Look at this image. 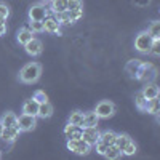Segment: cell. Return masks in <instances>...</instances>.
Returning a JSON list of instances; mask_svg holds the SVG:
<instances>
[{"mask_svg": "<svg viewBox=\"0 0 160 160\" xmlns=\"http://www.w3.org/2000/svg\"><path fill=\"white\" fill-rule=\"evenodd\" d=\"M135 102H136V108H138L139 111H144V109H146V102H148V99H146V98L142 96V93L139 91V93H136V96H135Z\"/></svg>", "mask_w": 160, "mask_h": 160, "instance_id": "cell-28", "label": "cell"}, {"mask_svg": "<svg viewBox=\"0 0 160 160\" xmlns=\"http://www.w3.org/2000/svg\"><path fill=\"white\" fill-rule=\"evenodd\" d=\"M42 22H43V31H47L50 34L61 35V22L55 18V15H47Z\"/></svg>", "mask_w": 160, "mask_h": 160, "instance_id": "cell-7", "label": "cell"}, {"mask_svg": "<svg viewBox=\"0 0 160 160\" xmlns=\"http://www.w3.org/2000/svg\"><path fill=\"white\" fill-rule=\"evenodd\" d=\"M38 104H43V102H47L48 101V96H47V93L43 91V90H37L35 93H34V96H32Z\"/></svg>", "mask_w": 160, "mask_h": 160, "instance_id": "cell-31", "label": "cell"}, {"mask_svg": "<svg viewBox=\"0 0 160 160\" xmlns=\"http://www.w3.org/2000/svg\"><path fill=\"white\" fill-rule=\"evenodd\" d=\"M66 146H68V149L72 154H77V155H88L91 152V146L87 141H83L82 138H78V139H68Z\"/></svg>", "mask_w": 160, "mask_h": 160, "instance_id": "cell-3", "label": "cell"}, {"mask_svg": "<svg viewBox=\"0 0 160 160\" xmlns=\"http://www.w3.org/2000/svg\"><path fill=\"white\" fill-rule=\"evenodd\" d=\"M149 53H151V55H154V56H158L160 55V38L158 40H154V43H152Z\"/></svg>", "mask_w": 160, "mask_h": 160, "instance_id": "cell-35", "label": "cell"}, {"mask_svg": "<svg viewBox=\"0 0 160 160\" xmlns=\"http://www.w3.org/2000/svg\"><path fill=\"white\" fill-rule=\"evenodd\" d=\"M82 8H83L82 0H68V11H77Z\"/></svg>", "mask_w": 160, "mask_h": 160, "instance_id": "cell-30", "label": "cell"}, {"mask_svg": "<svg viewBox=\"0 0 160 160\" xmlns=\"http://www.w3.org/2000/svg\"><path fill=\"white\" fill-rule=\"evenodd\" d=\"M47 15H48V11H47L43 3H34L29 8V13H28L29 21H43Z\"/></svg>", "mask_w": 160, "mask_h": 160, "instance_id": "cell-6", "label": "cell"}, {"mask_svg": "<svg viewBox=\"0 0 160 160\" xmlns=\"http://www.w3.org/2000/svg\"><path fill=\"white\" fill-rule=\"evenodd\" d=\"M154 74H155V69H154L152 64H149V62H141L135 78L141 80V82H146V80H149V77H154Z\"/></svg>", "mask_w": 160, "mask_h": 160, "instance_id": "cell-8", "label": "cell"}, {"mask_svg": "<svg viewBox=\"0 0 160 160\" xmlns=\"http://www.w3.org/2000/svg\"><path fill=\"white\" fill-rule=\"evenodd\" d=\"M152 43H154V38L151 37V34L148 31H141L135 37V50L142 53V55H148V53L151 51Z\"/></svg>", "mask_w": 160, "mask_h": 160, "instance_id": "cell-2", "label": "cell"}, {"mask_svg": "<svg viewBox=\"0 0 160 160\" xmlns=\"http://www.w3.org/2000/svg\"><path fill=\"white\" fill-rule=\"evenodd\" d=\"M102 157L109 158V160H117V158L122 157V151H120L115 144H111V146H108V149H106Z\"/></svg>", "mask_w": 160, "mask_h": 160, "instance_id": "cell-19", "label": "cell"}, {"mask_svg": "<svg viewBox=\"0 0 160 160\" xmlns=\"http://www.w3.org/2000/svg\"><path fill=\"white\" fill-rule=\"evenodd\" d=\"M0 22H5V19H2V18H0Z\"/></svg>", "mask_w": 160, "mask_h": 160, "instance_id": "cell-38", "label": "cell"}, {"mask_svg": "<svg viewBox=\"0 0 160 160\" xmlns=\"http://www.w3.org/2000/svg\"><path fill=\"white\" fill-rule=\"evenodd\" d=\"M139 61L138 59H131L128 64H127V72L131 75V77H136V72H138V68H139Z\"/></svg>", "mask_w": 160, "mask_h": 160, "instance_id": "cell-27", "label": "cell"}, {"mask_svg": "<svg viewBox=\"0 0 160 160\" xmlns=\"http://www.w3.org/2000/svg\"><path fill=\"white\" fill-rule=\"evenodd\" d=\"M93 148H95L96 149V152L99 154V155H104V152H106V149H108V144H104L102 141H96L95 144H93Z\"/></svg>", "mask_w": 160, "mask_h": 160, "instance_id": "cell-32", "label": "cell"}, {"mask_svg": "<svg viewBox=\"0 0 160 160\" xmlns=\"http://www.w3.org/2000/svg\"><path fill=\"white\" fill-rule=\"evenodd\" d=\"M24 50H26V53H28L29 56H38L40 53H42V50H43V43H42V40L32 37L29 42L24 45Z\"/></svg>", "mask_w": 160, "mask_h": 160, "instance_id": "cell-9", "label": "cell"}, {"mask_svg": "<svg viewBox=\"0 0 160 160\" xmlns=\"http://www.w3.org/2000/svg\"><path fill=\"white\" fill-rule=\"evenodd\" d=\"M16 127L21 131H32L37 127V117L35 115H29V114H21L18 117V123Z\"/></svg>", "mask_w": 160, "mask_h": 160, "instance_id": "cell-5", "label": "cell"}, {"mask_svg": "<svg viewBox=\"0 0 160 160\" xmlns=\"http://www.w3.org/2000/svg\"><path fill=\"white\" fill-rule=\"evenodd\" d=\"M0 123H2L3 127H16L18 123V115L15 112H5L2 117H0Z\"/></svg>", "mask_w": 160, "mask_h": 160, "instance_id": "cell-16", "label": "cell"}, {"mask_svg": "<svg viewBox=\"0 0 160 160\" xmlns=\"http://www.w3.org/2000/svg\"><path fill=\"white\" fill-rule=\"evenodd\" d=\"M55 15V18L61 22V26L62 24H74V19H72V16H71V13L66 10V11H62V13H53Z\"/></svg>", "mask_w": 160, "mask_h": 160, "instance_id": "cell-24", "label": "cell"}, {"mask_svg": "<svg viewBox=\"0 0 160 160\" xmlns=\"http://www.w3.org/2000/svg\"><path fill=\"white\" fill-rule=\"evenodd\" d=\"M148 114H152V115H158L160 112V102H158V98H152V99H148L146 102V109H144Z\"/></svg>", "mask_w": 160, "mask_h": 160, "instance_id": "cell-18", "label": "cell"}, {"mask_svg": "<svg viewBox=\"0 0 160 160\" xmlns=\"http://www.w3.org/2000/svg\"><path fill=\"white\" fill-rule=\"evenodd\" d=\"M75 130H77V127H75V125H71V123L66 125V127H64V136H66V139H71Z\"/></svg>", "mask_w": 160, "mask_h": 160, "instance_id": "cell-33", "label": "cell"}, {"mask_svg": "<svg viewBox=\"0 0 160 160\" xmlns=\"http://www.w3.org/2000/svg\"><path fill=\"white\" fill-rule=\"evenodd\" d=\"M82 139L87 141L91 148L98 139H99V130L98 127H87V128H82Z\"/></svg>", "mask_w": 160, "mask_h": 160, "instance_id": "cell-10", "label": "cell"}, {"mask_svg": "<svg viewBox=\"0 0 160 160\" xmlns=\"http://www.w3.org/2000/svg\"><path fill=\"white\" fill-rule=\"evenodd\" d=\"M141 93L146 99H152V98H158L160 91H158V87L155 83H146V87L141 90Z\"/></svg>", "mask_w": 160, "mask_h": 160, "instance_id": "cell-15", "label": "cell"}, {"mask_svg": "<svg viewBox=\"0 0 160 160\" xmlns=\"http://www.w3.org/2000/svg\"><path fill=\"white\" fill-rule=\"evenodd\" d=\"M8 16H10V8H8V5L0 3V18L7 21V18H8Z\"/></svg>", "mask_w": 160, "mask_h": 160, "instance_id": "cell-34", "label": "cell"}, {"mask_svg": "<svg viewBox=\"0 0 160 160\" xmlns=\"http://www.w3.org/2000/svg\"><path fill=\"white\" fill-rule=\"evenodd\" d=\"M95 112L99 118H109L115 114V104L109 99H102L96 104V108H95Z\"/></svg>", "mask_w": 160, "mask_h": 160, "instance_id": "cell-4", "label": "cell"}, {"mask_svg": "<svg viewBox=\"0 0 160 160\" xmlns=\"http://www.w3.org/2000/svg\"><path fill=\"white\" fill-rule=\"evenodd\" d=\"M148 32L151 34V37L154 40H158L160 38V22L158 21H152L151 26H149V29H148Z\"/></svg>", "mask_w": 160, "mask_h": 160, "instance_id": "cell-26", "label": "cell"}, {"mask_svg": "<svg viewBox=\"0 0 160 160\" xmlns=\"http://www.w3.org/2000/svg\"><path fill=\"white\" fill-rule=\"evenodd\" d=\"M53 115V106L50 104V101L38 104V111H37V117L40 118H50Z\"/></svg>", "mask_w": 160, "mask_h": 160, "instance_id": "cell-17", "label": "cell"}, {"mask_svg": "<svg viewBox=\"0 0 160 160\" xmlns=\"http://www.w3.org/2000/svg\"><path fill=\"white\" fill-rule=\"evenodd\" d=\"M42 74V66L38 62H28L19 71V80L22 83H35Z\"/></svg>", "mask_w": 160, "mask_h": 160, "instance_id": "cell-1", "label": "cell"}, {"mask_svg": "<svg viewBox=\"0 0 160 160\" xmlns=\"http://www.w3.org/2000/svg\"><path fill=\"white\" fill-rule=\"evenodd\" d=\"M130 139H131V138L127 135V133H117V135H115V141H114V144L117 146V148H118L120 151H123V148L130 142Z\"/></svg>", "mask_w": 160, "mask_h": 160, "instance_id": "cell-22", "label": "cell"}, {"mask_svg": "<svg viewBox=\"0 0 160 160\" xmlns=\"http://www.w3.org/2000/svg\"><path fill=\"white\" fill-rule=\"evenodd\" d=\"M115 135H117V133H115V131H112V130L99 131V141H102L104 144L111 146V144H114V141H115Z\"/></svg>", "mask_w": 160, "mask_h": 160, "instance_id": "cell-20", "label": "cell"}, {"mask_svg": "<svg viewBox=\"0 0 160 160\" xmlns=\"http://www.w3.org/2000/svg\"><path fill=\"white\" fill-rule=\"evenodd\" d=\"M43 2H51V0H43Z\"/></svg>", "mask_w": 160, "mask_h": 160, "instance_id": "cell-39", "label": "cell"}, {"mask_svg": "<svg viewBox=\"0 0 160 160\" xmlns=\"http://www.w3.org/2000/svg\"><path fill=\"white\" fill-rule=\"evenodd\" d=\"M21 135V130L18 127H3V131H2V138L7 142H15Z\"/></svg>", "mask_w": 160, "mask_h": 160, "instance_id": "cell-11", "label": "cell"}, {"mask_svg": "<svg viewBox=\"0 0 160 160\" xmlns=\"http://www.w3.org/2000/svg\"><path fill=\"white\" fill-rule=\"evenodd\" d=\"M34 37V32L29 29V28H21L19 31H18V34H16V40L19 42V45H26L29 42V40Z\"/></svg>", "mask_w": 160, "mask_h": 160, "instance_id": "cell-14", "label": "cell"}, {"mask_svg": "<svg viewBox=\"0 0 160 160\" xmlns=\"http://www.w3.org/2000/svg\"><path fill=\"white\" fill-rule=\"evenodd\" d=\"M50 7L53 13H62L68 10V0H51Z\"/></svg>", "mask_w": 160, "mask_h": 160, "instance_id": "cell-21", "label": "cell"}, {"mask_svg": "<svg viewBox=\"0 0 160 160\" xmlns=\"http://www.w3.org/2000/svg\"><path fill=\"white\" fill-rule=\"evenodd\" d=\"M29 29H31L34 34L43 32V22H42V21H29Z\"/></svg>", "mask_w": 160, "mask_h": 160, "instance_id": "cell-29", "label": "cell"}, {"mask_svg": "<svg viewBox=\"0 0 160 160\" xmlns=\"http://www.w3.org/2000/svg\"><path fill=\"white\" fill-rule=\"evenodd\" d=\"M0 158H2V152H0Z\"/></svg>", "mask_w": 160, "mask_h": 160, "instance_id": "cell-40", "label": "cell"}, {"mask_svg": "<svg viewBox=\"0 0 160 160\" xmlns=\"http://www.w3.org/2000/svg\"><path fill=\"white\" fill-rule=\"evenodd\" d=\"M98 122H99V117L96 115L95 111L83 112V123H82V128H87V127H98Z\"/></svg>", "mask_w": 160, "mask_h": 160, "instance_id": "cell-12", "label": "cell"}, {"mask_svg": "<svg viewBox=\"0 0 160 160\" xmlns=\"http://www.w3.org/2000/svg\"><path fill=\"white\" fill-rule=\"evenodd\" d=\"M37 111H38V102L34 98L24 101V104H22V114H29V115H35L37 117Z\"/></svg>", "mask_w": 160, "mask_h": 160, "instance_id": "cell-13", "label": "cell"}, {"mask_svg": "<svg viewBox=\"0 0 160 160\" xmlns=\"http://www.w3.org/2000/svg\"><path fill=\"white\" fill-rule=\"evenodd\" d=\"M69 123H71V125H75V127H82V123H83V112H82V111H74V112H71V115H69Z\"/></svg>", "mask_w": 160, "mask_h": 160, "instance_id": "cell-23", "label": "cell"}, {"mask_svg": "<svg viewBox=\"0 0 160 160\" xmlns=\"http://www.w3.org/2000/svg\"><path fill=\"white\" fill-rule=\"evenodd\" d=\"M136 151H138V146H136V142L133 141V139H130V142L123 148V151H122V155H127V157H133L136 154Z\"/></svg>", "mask_w": 160, "mask_h": 160, "instance_id": "cell-25", "label": "cell"}, {"mask_svg": "<svg viewBox=\"0 0 160 160\" xmlns=\"http://www.w3.org/2000/svg\"><path fill=\"white\" fill-rule=\"evenodd\" d=\"M2 131H3V125L0 123V138H2Z\"/></svg>", "mask_w": 160, "mask_h": 160, "instance_id": "cell-37", "label": "cell"}, {"mask_svg": "<svg viewBox=\"0 0 160 160\" xmlns=\"http://www.w3.org/2000/svg\"><path fill=\"white\" fill-rule=\"evenodd\" d=\"M5 34H7V21L0 22V35H5Z\"/></svg>", "mask_w": 160, "mask_h": 160, "instance_id": "cell-36", "label": "cell"}]
</instances>
